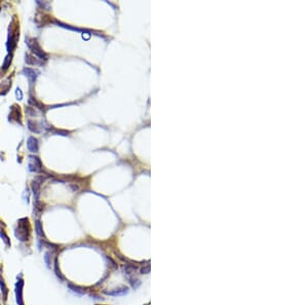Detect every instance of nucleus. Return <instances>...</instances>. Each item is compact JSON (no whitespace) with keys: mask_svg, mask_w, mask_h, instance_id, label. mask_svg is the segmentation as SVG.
<instances>
[{"mask_svg":"<svg viewBox=\"0 0 308 305\" xmlns=\"http://www.w3.org/2000/svg\"><path fill=\"white\" fill-rule=\"evenodd\" d=\"M0 288H1V291H2L3 297H4V299H6V298H7L8 290H7V287H6V285H5L3 277L1 276V273H0Z\"/></svg>","mask_w":308,"mask_h":305,"instance_id":"nucleus-5","label":"nucleus"},{"mask_svg":"<svg viewBox=\"0 0 308 305\" xmlns=\"http://www.w3.org/2000/svg\"><path fill=\"white\" fill-rule=\"evenodd\" d=\"M23 286H24V280H20L17 282L15 286V295H17V302L18 305H24L23 301Z\"/></svg>","mask_w":308,"mask_h":305,"instance_id":"nucleus-1","label":"nucleus"},{"mask_svg":"<svg viewBox=\"0 0 308 305\" xmlns=\"http://www.w3.org/2000/svg\"><path fill=\"white\" fill-rule=\"evenodd\" d=\"M129 282H131V285L133 286V288H137L139 285H140V282H139L138 280H133V278H131Z\"/></svg>","mask_w":308,"mask_h":305,"instance_id":"nucleus-10","label":"nucleus"},{"mask_svg":"<svg viewBox=\"0 0 308 305\" xmlns=\"http://www.w3.org/2000/svg\"><path fill=\"white\" fill-rule=\"evenodd\" d=\"M128 289L126 287H122V288H118V289H114L112 291H104V294L109 296H123L127 294Z\"/></svg>","mask_w":308,"mask_h":305,"instance_id":"nucleus-2","label":"nucleus"},{"mask_svg":"<svg viewBox=\"0 0 308 305\" xmlns=\"http://www.w3.org/2000/svg\"><path fill=\"white\" fill-rule=\"evenodd\" d=\"M137 269H138V266H137V265H133V264H126L123 266V271H124V273L127 275L133 273Z\"/></svg>","mask_w":308,"mask_h":305,"instance_id":"nucleus-3","label":"nucleus"},{"mask_svg":"<svg viewBox=\"0 0 308 305\" xmlns=\"http://www.w3.org/2000/svg\"><path fill=\"white\" fill-rule=\"evenodd\" d=\"M68 287H69L70 290L73 291V292H75V293H77V294H84V293H85V291L83 290L82 288L78 287V286L73 285V284H71V282H69V284H68Z\"/></svg>","mask_w":308,"mask_h":305,"instance_id":"nucleus-6","label":"nucleus"},{"mask_svg":"<svg viewBox=\"0 0 308 305\" xmlns=\"http://www.w3.org/2000/svg\"><path fill=\"white\" fill-rule=\"evenodd\" d=\"M28 148L30 149L31 151H37L38 149V144H37V140H35L34 138H30L28 141Z\"/></svg>","mask_w":308,"mask_h":305,"instance_id":"nucleus-4","label":"nucleus"},{"mask_svg":"<svg viewBox=\"0 0 308 305\" xmlns=\"http://www.w3.org/2000/svg\"><path fill=\"white\" fill-rule=\"evenodd\" d=\"M140 271H141L142 274H146V273L150 272V266H149V265H147V266H145V267H142Z\"/></svg>","mask_w":308,"mask_h":305,"instance_id":"nucleus-9","label":"nucleus"},{"mask_svg":"<svg viewBox=\"0 0 308 305\" xmlns=\"http://www.w3.org/2000/svg\"><path fill=\"white\" fill-rule=\"evenodd\" d=\"M54 272H56V276L59 277V278H61V280H65V277L62 275L61 271H60V269H59V264H58V259H56V258L54 259Z\"/></svg>","mask_w":308,"mask_h":305,"instance_id":"nucleus-7","label":"nucleus"},{"mask_svg":"<svg viewBox=\"0 0 308 305\" xmlns=\"http://www.w3.org/2000/svg\"><path fill=\"white\" fill-rule=\"evenodd\" d=\"M35 229H36V233L38 234L39 236H41V237H43V230H42V227H41V223L39 222V221H37L35 224Z\"/></svg>","mask_w":308,"mask_h":305,"instance_id":"nucleus-8","label":"nucleus"}]
</instances>
